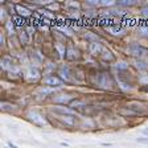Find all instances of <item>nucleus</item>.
Returning <instances> with one entry per match:
<instances>
[{
	"label": "nucleus",
	"instance_id": "1",
	"mask_svg": "<svg viewBox=\"0 0 148 148\" xmlns=\"http://www.w3.org/2000/svg\"><path fill=\"white\" fill-rule=\"evenodd\" d=\"M136 142L140 143V144H147L148 145V138H138Z\"/></svg>",
	"mask_w": 148,
	"mask_h": 148
},
{
	"label": "nucleus",
	"instance_id": "2",
	"mask_svg": "<svg viewBox=\"0 0 148 148\" xmlns=\"http://www.w3.org/2000/svg\"><path fill=\"white\" fill-rule=\"evenodd\" d=\"M8 145H9V147H11V148H17V147H16V145H15V144H12V143H11V142H9V143H8Z\"/></svg>",
	"mask_w": 148,
	"mask_h": 148
},
{
	"label": "nucleus",
	"instance_id": "3",
	"mask_svg": "<svg viewBox=\"0 0 148 148\" xmlns=\"http://www.w3.org/2000/svg\"><path fill=\"white\" fill-rule=\"evenodd\" d=\"M143 134H144V135H148V128H144V130H143Z\"/></svg>",
	"mask_w": 148,
	"mask_h": 148
}]
</instances>
